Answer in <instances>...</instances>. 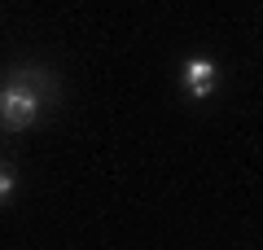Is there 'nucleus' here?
<instances>
[{
  "label": "nucleus",
  "instance_id": "f257e3e1",
  "mask_svg": "<svg viewBox=\"0 0 263 250\" xmlns=\"http://www.w3.org/2000/svg\"><path fill=\"white\" fill-rule=\"evenodd\" d=\"M44 70H18L5 88H0V123L9 132H22L40 119V105H44Z\"/></svg>",
  "mask_w": 263,
  "mask_h": 250
},
{
  "label": "nucleus",
  "instance_id": "7ed1b4c3",
  "mask_svg": "<svg viewBox=\"0 0 263 250\" xmlns=\"http://www.w3.org/2000/svg\"><path fill=\"white\" fill-rule=\"evenodd\" d=\"M18 189V180H13V171H5L0 167V202H9V193Z\"/></svg>",
  "mask_w": 263,
  "mask_h": 250
},
{
  "label": "nucleus",
  "instance_id": "f03ea898",
  "mask_svg": "<svg viewBox=\"0 0 263 250\" xmlns=\"http://www.w3.org/2000/svg\"><path fill=\"white\" fill-rule=\"evenodd\" d=\"M184 93L193 97V101H202V97H211V88H215V79H219V66L211 62V57H189L184 62Z\"/></svg>",
  "mask_w": 263,
  "mask_h": 250
}]
</instances>
